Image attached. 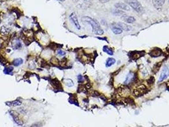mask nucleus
I'll use <instances>...</instances> for the list:
<instances>
[{
	"label": "nucleus",
	"mask_w": 169,
	"mask_h": 127,
	"mask_svg": "<svg viewBox=\"0 0 169 127\" xmlns=\"http://www.w3.org/2000/svg\"><path fill=\"white\" fill-rule=\"evenodd\" d=\"M59 1H64V0H59Z\"/></svg>",
	"instance_id": "obj_27"
},
{
	"label": "nucleus",
	"mask_w": 169,
	"mask_h": 127,
	"mask_svg": "<svg viewBox=\"0 0 169 127\" xmlns=\"http://www.w3.org/2000/svg\"><path fill=\"white\" fill-rule=\"evenodd\" d=\"M121 19L127 24H132L133 22H135V18L134 17H132V16L128 15L126 14H123V15H122Z\"/></svg>",
	"instance_id": "obj_6"
},
{
	"label": "nucleus",
	"mask_w": 169,
	"mask_h": 127,
	"mask_svg": "<svg viewBox=\"0 0 169 127\" xmlns=\"http://www.w3.org/2000/svg\"><path fill=\"white\" fill-rule=\"evenodd\" d=\"M114 6L116 9L120 10H125V11H130V6L127 4V3H122V2H118L116 3L115 5H114Z\"/></svg>",
	"instance_id": "obj_4"
},
{
	"label": "nucleus",
	"mask_w": 169,
	"mask_h": 127,
	"mask_svg": "<svg viewBox=\"0 0 169 127\" xmlns=\"http://www.w3.org/2000/svg\"><path fill=\"white\" fill-rule=\"evenodd\" d=\"M57 53H58L59 55H60V56H64L66 55V52H64V51H62V50H59L57 51Z\"/></svg>",
	"instance_id": "obj_23"
},
{
	"label": "nucleus",
	"mask_w": 169,
	"mask_h": 127,
	"mask_svg": "<svg viewBox=\"0 0 169 127\" xmlns=\"http://www.w3.org/2000/svg\"><path fill=\"white\" fill-rule=\"evenodd\" d=\"M115 62H116L115 59L111 58V57H110V58H108L106 60V66L107 67V68H109V67L114 65V64H115Z\"/></svg>",
	"instance_id": "obj_14"
},
{
	"label": "nucleus",
	"mask_w": 169,
	"mask_h": 127,
	"mask_svg": "<svg viewBox=\"0 0 169 127\" xmlns=\"http://www.w3.org/2000/svg\"><path fill=\"white\" fill-rule=\"evenodd\" d=\"M111 29L114 34H120L123 33V30L118 27L116 26L113 23L111 25Z\"/></svg>",
	"instance_id": "obj_11"
},
{
	"label": "nucleus",
	"mask_w": 169,
	"mask_h": 127,
	"mask_svg": "<svg viewBox=\"0 0 169 127\" xmlns=\"http://www.w3.org/2000/svg\"><path fill=\"white\" fill-rule=\"evenodd\" d=\"M160 66H161V62H160V63H157V64H155V65L154 68H153V71H154L155 72H157L158 71L159 68H160Z\"/></svg>",
	"instance_id": "obj_21"
},
{
	"label": "nucleus",
	"mask_w": 169,
	"mask_h": 127,
	"mask_svg": "<svg viewBox=\"0 0 169 127\" xmlns=\"http://www.w3.org/2000/svg\"><path fill=\"white\" fill-rule=\"evenodd\" d=\"M116 26L120 27L121 29L125 31H130L132 29V27L130 26L129 24L126 23H124V22H114L113 23Z\"/></svg>",
	"instance_id": "obj_5"
},
{
	"label": "nucleus",
	"mask_w": 169,
	"mask_h": 127,
	"mask_svg": "<svg viewBox=\"0 0 169 127\" xmlns=\"http://www.w3.org/2000/svg\"><path fill=\"white\" fill-rule=\"evenodd\" d=\"M69 18H70V20H71L73 24L75 25V27L77 29L79 30L81 29V25L80 24H79V21H78V17L77 15H76V14H75V12H73L72 14L70 15L69 16Z\"/></svg>",
	"instance_id": "obj_3"
},
{
	"label": "nucleus",
	"mask_w": 169,
	"mask_h": 127,
	"mask_svg": "<svg viewBox=\"0 0 169 127\" xmlns=\"http://www.w3.org/2000/svg\"><path fill=\"white\" fill-rule=\"evenodd\" d=\"M103 51L105 53H106L107 54H108V55H113L114 52H113V50L111 48H109L108 46H104L103 47Z\"/></svg>",
	"instance_id": "obj_16"
},
{
	"label": "nucleus",
	"mask_w": 169,
	"mask_h": 127,
	"mask_svg": "<svg viewBox=\"0 0 169 127\" xmlns=\"http://www.w3.org/2000/svg\"><path fill=\"white\" fill-rule=\"evenodd\" d=\"M12 71H13V67H9V68H6L4 70V72L5 73V74H9V73H10Z\"/></svg>",
	"instance_id": "obj_22"
},
{
	"label": "nucleus",
	"mask_w": 169,
	"mask_h": 127,
	"mask_svg": "<svg viewBox=\"0 0 169 127\" xmlns=\"http://www.w3.org/2000/svg\"><path fill=\"white\" fill-rule=\"evenodd\" d=\"M150 55L152 57H157L158 56H160L161 55V50L160 49H155V50H153L151 53H150Z\"/></svg>",
	"instance_id": "obj_15"
},
{
	"label": "nucleus",
	"mask_w": 169,
	"mask_h": 127,
	"mask_svg": "<svg viewBox=\"0 0 169 127\" xmlns=\"http://www.w3.org/2000/svg\"><path fill=\"white\" fill-rule=\"evenodd\" d=\"M129 90L127 88H123L121 89V91H120V94L122 95V96H125V95H129Z\"/></svg>",
	"instance_id": "obj_18"
},
{
	"label": "nucleus",
	"mask_w": 169,
	"mask_h": 127,
	"mask_svg": "<svg viewBox=\"0 0 169 127\" xmlns=\"http://www.w3.org/2000/svg\"><path fill=\"white\" fill-rule=\"evenodd\" d=\"M23 59H21V58H17L16 59L14 60V62H13V63H14V65L15 66H19L20 65L22 64H23Z\"/></svg>",
	"instance_id": "obj_17"
},
{
	"label": "nucleus",
	"mask_w": 169,
	"mask_h": 127,
	"mask_svg": "<svg viewBox=\"0 0 169 127\" xmlns=\"http://www.w3.org/2000/svg\"><path fill=\"white\" fill-rule=\"evenodd\" d=\"M81 21L89 24L92 27V31L95 34L102 35L104 34V30L101 28L100 24L95 19L88 16H84L81 18Z\"/></svg>",
	"instance_id": "obj_1"
},
{
	"label": "nucleus",
	"mask_w": 169,
	"mask_h": 127,
	"mask_svg": "<svg viewBox=\"0 0 169 127\" xmlns=\"http://www.w3.org/2000/svg\"><path fill=\"white\" fill-rule=\"evenodd\" d=\"M64 82H65L66 85L69 87H73V86L74 85V83H73V81L71 80V79H66L64 80Z\"/></svg>",
	"instance_id": "obj_19"
},
{
	"label": "nucleus",
	"mask_w": 169,
	"mask_h": 127,
	"mask_svg": "<svg viewBox=\"0 0 169 127\" xmlns=\"http://www.w3.org/2000/svg\"><path fill=\"white\" fill-rule=\"evenodd\" d=\"M133 78H134V73L130 72L126 77L125 80L124 81V83L125 85H129L130 83L132 82V81L133 80Z\"/></svg>",
	"instance_id": "obj_12"
},
{
	"label": "nucleus",
	"mask_w": 169,
	"mask_h": 127,
	"mask_svg": "<svg viewBox=\"0 0 169 127\" xmlns=\"http://www.w3.org/2000/svg\"><path fill=\"white\" fill-rule=\"evenodd\" d=\"M165 0H153V3L155 7L158 9L160 10L163 5L165 4Z\"/></svg>",
	"instance_id": "obj_10"
},
{
	"label": "nucleus",
	"mask_w": 169,
	"mask_h": 127,
	"mask_svg": "<svg viewBox=\"0 0 169 127\" xmlns=\"http://www.w3.org/2000/svg\"><path fill=\"white\" fill-rule=\"evenodd\" d=\"M78 80H79V81H83V76H82L81 75H79V76H78Z\"/></svg>",
	"instance_id": "obj_25"
},
{
	"label": "nucleus",
	"mask_w": 169,
	"mask_h": 127,
	"mask_svg": "<svg viewBox=\"0 0 169 127\" xmlns=\"http://www.w3.org/2000/svg\"><path fill=\"white\" fill-rule=\"evenodd\" d=\"M146 91V88L144 85H139V87H136L134 90V94L135 95H142L143 94H144Z\"/></svg>",
	"instance_id": "obj_9"
},
{
	"label": "nucleus",
	"mask_w": 169,
	"mask_h": 127,
	"mask_svg": "<svg viewBox=\"0 0 169 127\" xmlns=\"http://www.w3.org/2000/svg\"><path fill=\"white\" fill-rule=\"evenodd\" d=\"M125 2L138 13H141L143 11L142 6L138 0H125Z\"/></svg>",
	"instance_id": "obj_2"
},
{
	"label": "nucleus",
	"mask_w": 169,
	"mask_h": 127,
	"mask_svg": "<svg viewBox=\"0 0 169 127\" xmlns=\"http://www.w3.org/2000/svg\"><path fill=\"white\" fill-rule=\"evenodd\" d=\"M113 14L115 15H123L124 14V12H123L122 10H120L118 9H116L115 10L113 11Z\"/></svg>",
	"instance_id": "obj_20"
},
{
	"label": "nucleus",
	"mask_w": 169,
	"mask_h": 127,
	"mask_svg": "<svg viewBox=\"0 0 169 127\" xmlns=\"http://www.w3.org/2000/svg\"><path fill=\"white\" fill-rule=\"evenodd\" d=\"M10 115L12 116V117H13V119H14V122L18 124V125H22V124H23V122H22V120L21 119L20 117H18V114L15 112V111H11L10 112Z\"/></svg>",
	"instance_id": "obj_8"
},
{
	"label": "nucleus",
	"mask_w": 169,
	"mask_h": 127,
	"mask_svg": "<svg viewBox=\"0 0 169 127\" xmlns=\"http://www.w3.org/2000/svg\"><path fill=\"white\" fill-rule=\"evenodd\" d=\"M168 76H169V69L167 66H165L164 68V69L162 70L160 76V78H159V81L160 82L163 81L165 79H167Z\"/></svg>",
	"instance_id": "obj_7"
},
{
	"label": "nucleus",
	"mask_w": 169,
	"mask_h": 127,
	"mask_svg": "<svg viewBox=\"0 0 169 127\" xmlns=\"http://www.w3.org/2000/svg\"><path fill=\"white\" fill-rule=\"evenodd\" d=\"M101 3H106L107 2L110 1V0H99Z\"/></svg>",
	"instance_id": "obj_24"
},
{
	"label": "nucleus",
	"mask_w": 169,
	"mask_h": 127,
	"mask_svg": "<svg viewBox=\"0 0 169 127\" xmlns=\"http://www.w3.org/2000/svg\"><path fill=\"white\" fill-rule=\"evenodd\" d=\"M30 127H38V123H34Z\"/></svg>",
	"instance_id": "obj_26"
},
{
	"label": "nucleus",
	"mask_w": 169,
	"mask_h": 127,
	"mask_svg": "<svg viewBox=\"0 0 169 127\" xmlns=\"http://www.w3.org/2000/svg\"><path fill=\"white\" fill-rule=\"evenodd\" d=\"M6 104L10 107H15V106H21V105L22 104V102L18 100H15L11 101V102H6Z\"/></svg>",
	"instance_id": "obj_13"
}]
</instances>
